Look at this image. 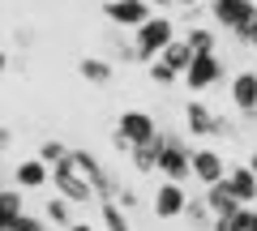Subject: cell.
<instances>
[{
  "label": "cell",
  "instance_id": "e0dca14e",
  "mask_svg": "<svg viewBox=\"0 0 257 231\" xmlns=\"http://www.w3.org/2000/svg\"><path fill=\"white\" fill-rule=\"evenodd\" d=\"M128 154H133V167H138V171H155V163H159V133L150 141H142V146H128Z\"/></svg>",
  "mask_w": 257,
  "mask_h": 231
},
{
  "label": "cell",
  "instance_id": "f1b7e54d",
  "mask_svg": "<svg viewBox=\"0 0 257 231\" xmlns=\"http://www.w3.org/2000/svg\"><path fill=\"white\" fill-rule=\"evenodd\" d=\"M248 167H253V176H257V150H253V163H248Z\"/></svg>",
  "mask_w": 257,
  "mask_h": 231
},
{
  "label": "cell",
  "instance_id": "83f0119b",
  "mask_svg": "<svg viewBox=\"0 0 257 231\" xmlns=\"http://www.w3.org/2000/svg\"><path fill=\"white\" fill-rule=\"evenodd\" d=\"M64 231H94V227H90V222H69Z\"/></svg>",
  "mask_w": 257,
  "mask_h": 231
},
{
  "label": "cell",
  "instance_id": "5b68a950",
  "mask_svg": "<svg viewBox=\"0 0 257 231\" xmlns=\"http://www.w3.org/2000/svg\"><path fill=\"white\" fill-rule=\"evenodd\" d=\"M69 163H73V167H77V176H82L86 184L94 188V197H99V201H103V197H116V193H120V188L111 184V176L99 167V158H94V154H86V150H69Z\"/></svg>",
  "mask_w": 257,
  "mask_h": 231
},
{
  "label": "cell",
  "instance_id": "277c9868",
  "mask_svg": "<svg viewBox=\"0 0 257 231\" xmlns=\"http://www.w3.org/2000/svg\"><path fill=\"white\" fill-rule=\"evenodd\" d=\"M155 116H150V111H124V116H120V124H116V146L120 150H128V146H142V141H150L155 137Z\"/></svg>",
  "mask_w": 257,
  "mask_h": 231
},
{
  "label": "cell",
  "instance_id": "4316f807",
  "mask_svg": "<svg viewBox=\"0 0 257 231\" xmlns=\"http://www.w3.org/2000/svg\"><path fill=\"white\" fill-rule=\"evenodd\" d=\"M240 39H244V43H248V47H253V52H257V18L248 22V30H244V35H240Z\"/></svg>",
  "mask_w": 257,
  "mask_h": 231
},
{
  "label": "cell",
  "instance_id": "44dd1931",
  "mask_svg": "<svg viewBox=\"0 0 257 231\" xmlns=\"http://www.w3.org/2000/svg\"><path fill=\"white\" fill-rule=\"evenodd\" d=\"M103 227H107V231H128L124 205H120L116 197H103Z\"/></svg>",
  "mask_w": 257,
  "mask_h": 231
},
{
  "label": "cell",
  "instance_id": "7a4b0ae2",
  "mask_svg": "<svg viewBox=\"0 0 257 231\" xmlns=\"http://www.w3.org/2000/svg\"><path fill=\"white\" fill-rule=\"evenodd\" d=\"M159 176L167 180H184L189 176V146H184L180 137H172V133H159V163H155Z\"/></svg>",
  "mask_w": 257,
  "mask_h": 231
},
{
  "label": "cell",
  "instance_id": "f546056e",
  "mask_svg": "<svg viewBox=\"0 0 257 231\" xmlns=\"http://www.w3.org/2000/svg\"><path fill=\"white\" fill-rule=\"evenodd\" d=\"M172 5H197V0H172Z\"/></svg>",
  "mask_w": 257,
  "mask_h": 231
},
{
  "label": "cell",
  "instance_id": "4fadbf2b",
  "mask_svg": "<svg viewBox=\"0 0 257 231\" xmlns=\"http://www.w3.org/2000/svg\"><path fill=\"white\" fill-rule=\"evenodd\" d=\"M231 103H236L244 116L257 111V73H236L231 77Z\"/></svg>",
  "mask_w": 257,
  "mask_h": 231
},
{
  "label": "cell",
  "instance_id": "ac0fdd59",
  "mask_svg": "<svg viewBox=\"0 0 257 231\" xmlns=\"http://www.w3.org/2000/svg\"><path fill=\"white\" fill-rule=\"evenodd\" d=\"M18 214H22V197L13 188H0V231H13Z\"/></svg>",
  "mask_w": 257,
  "mask_h": 231
},
{
  "label": "cell",
  "instance_id": "7402d4cb",
  "mask_svg": "<svg viewBox=\"0 0 257 231\" xmlns=\"http://www.w3.org/2000/svg\"><path fill=\"white\" fill-rule=\"evenodd\" d=\"M184 43L193 47V56H202V52H214V30H206V26H193L189 35H184Z\"/></svg>",
  "mask_w": 257,
  "mask_h": 231
},
{
  "label": "cell",
  "instance_id": "2e32d148",
  "mask_svg": "<svg viewBox=\"0 0 257 231\" xmlns=\"http://www.w3.org/2000/svg\"><path fill=\"white\" fill-rule=\"evenodd\" d=\"M77 73H82L90 86H107L111 82V65L99 60V56H82V60H77Z\"/></svg>",
  "mask_w": 257,
  "mask_h": 231
},
{
  "label": "cell",
  "instance_id": "8fae6325",
  "mask_svg": "<svg viewBox=\"0 0 257 231\" xmlns=\"http://www.w3.org/2000/svg\"><path fill=\"white\" fill-rule=\"evenodd\" d=\"M223 184L231 188V197H236L240 205H253L257 201V176H253V167H231L227 176H223Z\"/></svg>",
  "mask_w": 257,
  "mask_h": 231
},
{
  "label": "cell",
  "instance_id": "cb8c5ba5",
  "mask_svg": "<svg viewBox=\"0 0 257 231\" xmlns=\"http://www.w3.org/2000/svg\"><path fill=\"white\" fill-rule=\"evenodd\" d=\"M150 77H155L159 86H176V77H180V73H176L167 60H159V56H155V60H150Z\"/></svg>",
  "mask_w": 257,
  "mask_h": 231
},
{
  "label": "cell",
  "instance_id": "ffe728a7",
  "mask_svg": "<svg viewBox=\"0 0 257 231\" xmlns=\"http://www.w3.org/2000/svg\"><path fill=\"white\" fill-rule=\"evenodd\" d=\"M43 218L52 222V227H69V222H73V201H64V197L56 193L52 201L43 205Z\"/></svg>",
  "mask_w": 257,
  "mask_h": 231
},
{
  "label": "cell",
  "instance_id": "6da1fadb",
  "mask_svg": "<svg viewBox=\"0 0 257 231\" xmlns=\"http://www.w3.org/2000/svg\"><path fill=\"white\" fill-rule=\"evenodd\" d=\"M133 30H138V39H133V60H146V65L176 39L172 18H163V13H150V18L142 22V26H133Z\"/></svg>",
  "mask_w": 257,
  "mask_h": 231
},
{
  "label": "cell",
  "instance_id": "9c48e42d",
  "mask_svg": "<svg viewBox=\"0 0 257 231\" xmlns=\"http://www.w3.org/2000/svg\"><path fill=\"white\" fill-rule=\"evenodd\" d=\"M189 176L197 184H214V180L227 176V163H223L219 150H189Z\"/></svg>",
  "mask_w": 257,
  "mask_h": 231
},
{
  "label": "cell",
  "instance_id": "d6986e66",
  "mask_svg": "<svg viewBox=\"0 0 257 231\" xmlns=\"http://www.w3.org/2000/svg\"><path fill=\"white\" fill-rule=\"evenodd\" d=\"M159 60H167V65H172L176 73H184V65L193 60V47L184 43V39H172V43H167L163 52H159Z\"/></svg>",
  "mask_w": 257,
  "mask_h": 231
},
{
  "label": "cell",
  "instance_id": "484cf974",
  "mask_svg": "<svg viewBox=\"0 0 257 231\" xmlns=\"http://www.w3.org/2000/svg\"><path fill=\"white\" fill-rule=\"evenodd\" d=\"M13 231H52V222H47V218H30V214L22 210L18 222H13Z\"/></svg>",
  "mask_w": 257,
  "mask_h": 231
},
{
  "label": "cell",
  "instance_id": "9a60e30c",
  "mask_svg": "<svg viewBox=\"0 0 257 231\" xmlns=\"http://www.w3.org/2000/svg\"><path fill=\"white\" fill-rule=\"evenodd\" d=\"M47 180H52V167L43 158H22L18 163V184L22 188H43Z\"/></svg>",
  "mask_w": 257,
  "mask_h": 231
},
{
  "label": "cell",
  "instance_id": "5bb4252c",
  "mask_svg": "<svg viewBox=\"0 0 257 231\" xmlns=\"http://www.w3.org/2000/svg\"><path fill=\"white\" fill-rule=\"evenodd\" d=\"M206 205H210V214H214V218H231V214L240 210V201L231 197V188L223 184V180L206 184Z\"/></svg>",
  "mask_w": 257,
  "mask_h": 231
},
{
  "label": "cell",
  "instance_id": "52a82bcc",
  "mask_svg": "<svg viewBox=\"0 0 257 231\" xmlns=\"http://www.w3.org/2000/svg\"><path fill=\"white\" fill-rule=\"evenodd\" d=\"M180 77H184L189 90H210V86L223 77V65H219V56H214V52H202V56H193L189 65H184Z\"/></svg>",
  "mask_w": 257,
  "mask_h": 231
},
{
  "label": "cell",
  "instance_id": "7c38bea8",
  "mask_svg": "<svg viewBox=\"0 0 257 231\" xmlns=\"http://www.w3.org/2000/svg\"><path fill=\"white\" fill-rule=\"evenodd\" d=\"M184 201H189V197H184V188L176 184H159V193H155V214L159 218H180L184 214Z\"/></svg>",
  "mask_w": 257,
  "mask_h": 231
},
{
  "label": "cell",
  "instance_id": "30bf717a",
  "mask_svg": "<svg viewBox=\"0 0 257 231\" xmlns=\"http://www.w3.org/2000/svg\"><path fill=\"white\" fill-rule=\"evenodd\" d=\"M184 124H189L193 137H219V133H227V124H223L206 103H189V107H184Z\"/></svg>",
  "mask_w": 257,
  "mask_h": 231
},
{
  "label": "cell",
  "instance_id": "ba28073f",
  "mask_svg": "<svg viewBox=\"0 0 257 231\" xmlns=\"http://www.w3.org/2000/svg\"><path fill=\"white\" fill-rule=\"evenodd\" d=\"M103 18L111 26H142L150 18V0H103Z\"/></svg>",
  "mask_w": 257,
  "mask_h": 231
},
{
  "label": "cell",
  "instance_id": "d4e9b609",
  "mask_svg": "<svg viewBox=\"0 0 257 231\" xmlns=\"http://www.w3.org/2000/svg\"><path fill=\"white\" fill-rule=\"evenodd\" d=\"M64 154H69V146H64V141H43V146H39V158H43L47 167H56Z\"/></svg>",
  "mask_w": 257,
  "mask_h": 231
},
{
  "label": "cell",
  "instance_id": "603a6c76",
  "mask_svg": "<svg viewBox=\"0 0 257 231\" xmlns=\"http://www.w3.org/2000/svg\"><path fill=\"white\" fill-rule=\"evenodd\" d=\"M184 218H189L193 227H210L214 214H210V205H206V197L202 201H184Z\"/></svg>",
  "mask_w": 257,
  "mask_h": 231
},
{
  "label": "cell",
  "instance_id": "3957f363",
  "mask_svg": "<svg viewBox=\"0 0 257 231\" xmlns=\"http://www.w3.org/2000/svg\"><path fill=\"white\" fill-rule=\"evenodd\" d=\"M210 13H214V26L231 30V35H244L248 22L257 18V5L253 0H210Z\"/></svg>",
  "mask_w": 257,
  "mask_h": 231
},
{
  "label": "cell",
  "instance_id": "8992f818",
  "mask_svg": "<svg viewBox=\"0 0 257 231\" xmlns=\"http://www.w3.org/2000/svg\"><path fill=\"white\" fill-rule=\"evenodd\" d=\"M52 180H56V193H60L64 201H73V205H82V201H90V197H94V188L77 176V167L69 163V154L52 167Z\"/></svg>",
  "mask_w": 257,
  "mask_h": 231
}]
</instances>
